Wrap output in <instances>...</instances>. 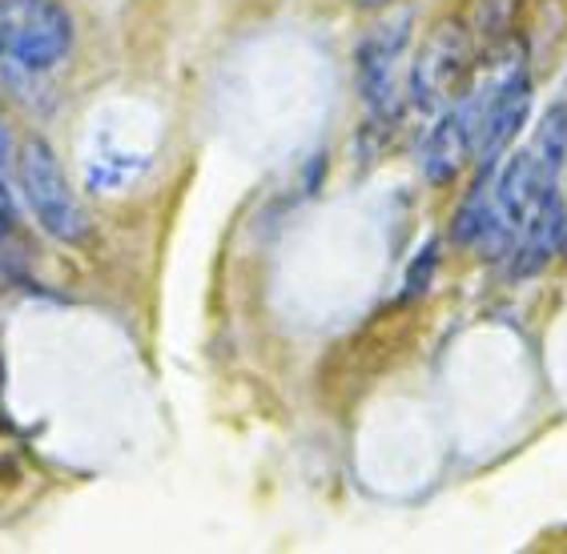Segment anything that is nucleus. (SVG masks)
<instances>
[{
    "label": "nucleus",
    "instance_id": "1",
    "mask_svg": "<svg viewBox=\"0 0 567 554\" xmlns=\"http://www.w3.org/2000/svg\"><path fill=\"white\" fill-rule=\"evenodd\" d=\"M73 53V17L56 0H0V73L17 81L53 73Z\"/></svg>",
    "mask_w": 567,
    "mask_h": 554
},
{
    "label": "nucleus",
    "instance_id": "2",
    "mask_svg": "<svg viewBox=\"0 0 567 554\" xmlns=\"http://www.w3.org/2000/svg\"><path fill=\"white\" fill-rule=\"evenodd\" d=\"M17 185H21L29 213L49 238L65 241V245H85L93 238V221H89L81 197L73 194L56 153L41 137H29L17 149Z\"/></svg>",
    "mask_w": 567,
    "mask_h": 554
},
{
    "label": "nucleus",
    "instance_id": "3",
    "mask_svg": "<svg viewBox=\"0 0 567 554\" xmlns=\"http://www.w3.org/2000/svg\"><path fill=\"white\" fill-rule=\"evenodd\" d=\"M475 44L463 24H443L426 49L419 53L415 73H411V97L419 109H447L458 97V88L467 85Z\"/></svg>",
    "mask_w": 567,
    "mask_h": 554
},
{
    "label": "nucleus",
    "instance_id": "4",
    "mask_svg": "<svg viewBox=\"0 0 567 554\" xmlns=\"http://www.w3.org/2000/svg\"><path fill=\"white\" fill-rule=\"evenodd\" d=\"M527 113H532V81L524 69L512 65L487 88H480V117H475V149L471 153L483 161V169L499 161V153L524 129Z\"/></svg>",
    "mask_w": 567,
    "mask_h": 554
},
{
    "label": "nucleus",
    "instance_id": "5",
    "mask_svg": "<svg viewBox=\"0 0 567 554\" xmlns=\"http://www.w3.org/2000/svg\"><path fill=\"white\" fill-rule=\"evenodd\" d=\"M411 41V12L379 24L359 49V85L374 117L399 113V56Z\"/></svg>",
    "mask_w": 567,
    "mask_h": 554
},
{
    "label": "nucleus",
    "instance_id": "6",
    "mask_svg": "<svg viewBox=\"0 0 567 554\" xmlns=\"http://www.w3.org/2000/svg\"><path fill=\"white\" fill-rule=\"evenodd\" d=\"M475 117H480V93H467V97L451 105L439 125L426 133L423 145V174L431 185H447L458 177L463 161L475 149Z\"/></svg>",
    "mask_w": 567,
    "mask_h": 554
},
{
    "label": "nucleus",
    "instance_id": "7",
    "mask_svg": "<svg viewBox=\"0 0 567 554\" xmlns=\"http://www.w3.org/2000/svg\"><path fill=\"white\" fill-rule=\"evenodd\" d=\"M564 233H567V206L564 197L547 194L539 206L532 209V218L524 221L519 238H515V258H512V278H532L564 250Z\"/></svg>",
    "mask_w": 567,
    "mask_h": 554
},
{
    "label": "nucleus",
    "instance_id": "8",
    "mask_svg": "<svg viewBox=\"0 0 567 554\" xmlns=\"http://www.w3.org/2000/svg\"><path fill=\"white\" fill-rule=\"evenodd\" d=\"M527 153H532L535 174L544 177V185L559 189V177H564V165H567V105L564 101L544 113Z\"/></svg>",
    "mask_w": 567,
    "mask_h": 554
},
{
    "label": "nucleus",
    "instance_id": "9",
    "mask_svg": "<svg viewBox=\"0 0 567 554\" xmlns=\"http://www.w3.org/2000/svg\"><path fill=\"white\" fill-rule=\"evenodd\" d=\"M17 181V149H12L9 133H4V125H0V185Z\"/></svg>",
    "mask_w": 567,
    "mask_h": 554
},
{
    "label": "nucleus",
    "instance_id": "10",
    "mask_svg": "<svg viewBox=\"0 0 567 554\" xmlns=\"http://www.w3.org/2000/svg\"><path fill=\"white\" fill-rule=\"evenodd\" d=\"M12 226V201H9V185H0V233Z\"/></svg>",
    "mask_w": 567,
    "mask_h": 554
},
{
    "label": "nucleus",
    "instance_id": "11",
    "mask_svg": "<svg viewBox=\"0 0 567 554\" xmlns=\"http://www.w3.org/2000/svg\"><path fill=\"white\" fill-rule=\"evenodd\" d=\"M354 4H362V9H379V4H391V0H354Z\"/></svg>",
    "mask_w": 567,
    "mask_h": 554
},
{
    "label": "nucleus",
    "instance_id": "12",
    "mask_svg": "<svg viewBox=\"0 0 567 554\" xmlns=\"http://www.w3.org/2000/svg\"><path fill=\"white\" fill-rule=\"evenodd\" d=\"M564 253H567V233H564Z\"/></svg>",
    "mask_w": 567,
    "mask_h": 554
}]
</instances>
